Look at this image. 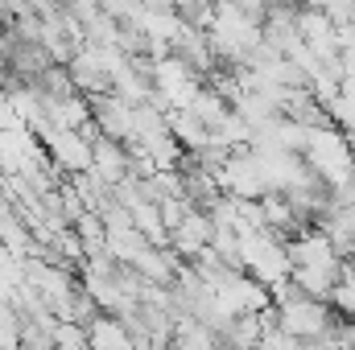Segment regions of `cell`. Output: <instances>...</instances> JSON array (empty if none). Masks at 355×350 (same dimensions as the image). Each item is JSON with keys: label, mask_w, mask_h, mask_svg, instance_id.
Masks as SVG:
<instances>
[{"label": "cell", "mask_w": 355, "mask_h": 350, "mask_svg": "<svg viewBox=\"0 0 355 350\" xmlns=\"http://www.w3.org/2000/svg\"><path fill=\"white\" fill-rule=\"evenodd\" d=\"M343 264H347V256L327 239L322 227H306L289 239V268H293L289 280L318 301H331V293L343 280Z\"/></svg>", "instance_id": "6da1fadb"}, {"label": "cell", "mask_w": 355, "mask_h": 350, "mask_svg": "<svg viewBox=\"0 0 355 350\" xmlns=\"http://www.w3.org/2000/svg\"><path fill=\"white\" fill-rule=\"evenodd\" d=\"M302 161L310 165V174H318L331 190L347 185L355 177V153H352V145H347V136H343L335 124L310 128V140H306V149H302Z\"/></svg>", "instance_id": "7a4b0ae2"}, {"label": "cell", "mask_w": 355, "mask_h": 350, "mask_svg": "<svg viewBox=\"0 0 355 350\" xmlns=\"http://www.w3.org/2000/svg\"><path fill=\"white\" fill-rule=\"evenodd\" d=\"M240 268L261 280V284H281L289 280V239L272 235V231H252V235H240Z\"/></svg>", "instance_id": "3957f363"}, {"label": "cell", "mask_w": 355, "mask_h": 350, "mask_svg": "<svg viewBox=\"0 0 355 350\" xmlns=\"http://www.w3.org/2000/svg\"><path fill=\"white\" fill-rule=\"evenodd\" d=\"M215 305L236 322V317H248V313H268L272 309V293H268V284L252 280L248 272H232L215 288Z\"/></svg>", "instance_id": "277c9868"}, {"label": "cell", "mask_w": 355, "mask_h": 350, "mask_svg": "<svg viewBox=\"0 0 355 350\" xmlns=\"http://www.w3.org/2000/svg\"><path fill=\"white\" fill-rule=\"evenodd\" d=\"M219 181V190L223 194H232V198H265V177H261V161H257V153L252 149H236L232 157H227V165L215 174Z\"/></svg>", "instance_id": "5b68a950"}, {"label": "cell", "mask_w": 355, "mask_h": 350, "mask_svg": "<svg viewBox=\"0 0 355 350\" xmlns=\"http://www.w3.org/2000/svg\"><path fill=\"white\" fill-rule=\"evenodd\" d=\"M46 153H50L58 174H71V177L91 174V165H95V145L83 132H50L46 136Z\"/></svg>", "instance_id": "8992f818"}, {"label": "cell", "mask_w": 355, "mask_h": 350, "mask_svg": "<svg viewBox=\"0 0 355 350\" xmlns=\"http://www.w3.org/2000/svg\"><path fill=\"white\" fill-rule=\"evenodd\" d=\"M211 239H215V219H211L207 210H190L174 231H170V248H174L186 264L198 260V256L211 248Z\"/></svg>", "instance_id": "52a82bcc"}, {"label": "cell", "mask_w": 355, "mask_h": 350, "mask_svg": "<svg viewBox=\"0 0 355 350\" xmlns=\"http://www.w3.org/2000/svg\"><path fill=\"white\" fill-rule=\"evenodd\" d=\"M91 174L99 177L103 185H112V190H116L120 181H128V145L99 136V140H95V165H91Z\"/></svg>", "instance_id": "ba28073f"}, {"label": "cell", "mask_w": 355, "mask_h": 350, "mask_svg": "<svg viewBox=\"0 0 355 350\" xmlns=\"http://www.w3.org/2000/svg\"><path fill=\"white\" fill-rule=\"evenodd\" d=\"M87 350H137V338L120 317L99 313L87 326Z\"/></svg>", "instance_id": "9c48e42d"}, {"label": "cell", "mask_w": 355, "mask_h": 350, "mask_svg": "<svg viewBox=\"0 0 355 350\" xmlns=\"http://www.w3.org/2000/svg\"><path fill=\"white\" fill-rule=\"evenodd\" d=\"M166 120H170V136H174L186 153H198V149H207V145H211V128H207L190 107H174Z\"/></svg>", "instance_id": "30bf717a"}, {"label": "cell", "mask_w": 355, "mask_h": 350, "mask_svg": "<svg viewBox=\"0 0 355 350\" xmlns=\"http://www.w3.org/2000/svg\"><path fill=\"white\" fill-rule=\"evenodd\" d=\"M190 111H194V116H198V120H202L211 132H215V128H219V124H223V120H227L236 107H232V103H227V99H223V95H219L215 87H202L198 95H194Z\"/></svg>", "instance_id": "8fae6325"}, {"label": "cell", "mask_w": 355, "mask_h": 350, "mask_svg": "<svg viewBox=\"0 0 355 350\" xmlns=\"http://www.w3.org/2000/svg\"><path fill=\"white\" fill-rule=\"evenodd\" d=\"M0 350H25V313L17 301H0Z\"/></svg>", "instance_id": "7c38bea8"}, {"label": "cell", "mask_w": 355, "mask_h": 350, "mask_svg": "<svg viewBox=\"0 0 355 350\" xmlns=\"http://www.w3.org/2000/svg\"><path fill=\"white\" fill-rule=\"evenodd\" d=\"M219 350H232V347H219Z\"/></svg>", "instance_id": "4fadbf2b"}]
</instances>
